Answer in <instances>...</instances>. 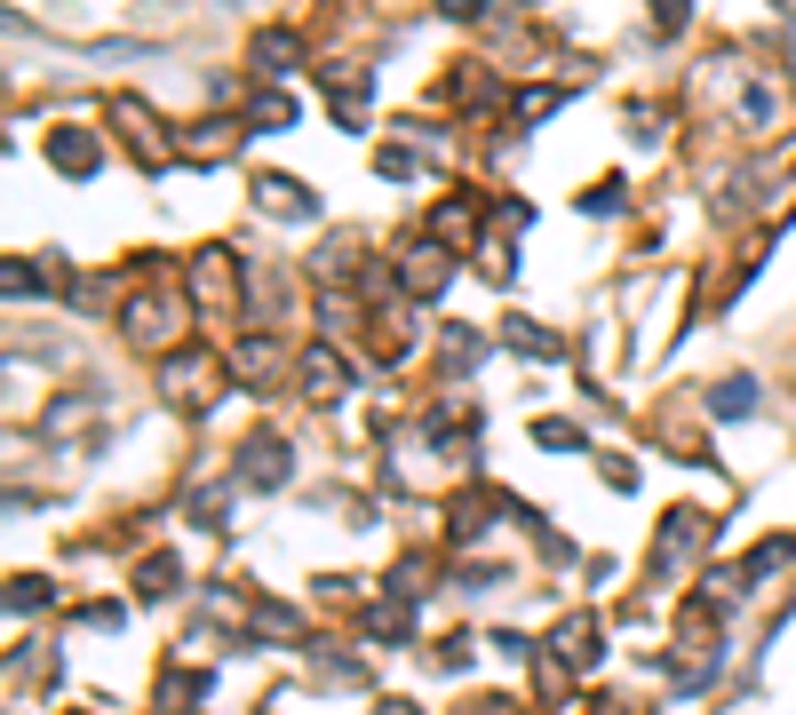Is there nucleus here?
Here are the masks:
<instances>
[{
    "label": "nucleus",
    "mask_w": 796,
    "mask_h": 715,
    "mask_svg": "<svg viewBox=\"0 0 796 715\" xmlns=\"http://www.w3.org/2000/svg\"><path fill=\"white\" fill-rule=\"evenodd\" d=\"M303 390H311V398H343V358H335V350H311V358H303Z\"/></svg>",
    "instance_id": "9b49d317"
},
{
    "label": "nucleus",
    "mask_w": 796,
    "mask_h": 715,
    "mask_svg": "<svg viewBox=\"0 0 796 715\" xmlns=\"http://www.w3.org/2000/svg\"><path fill=\"white\" fill-rule=\"evenodd\" d=\"M295 56H303V48H295L287 32H263V41H255V64H263V80H287L279 64H295Z\"/></svg>",
    "instance_id": "ddd939ff"
},
{
    "label": "nucleus",
    "mask_w": 796,
    "mask_h": 715,
    "mask_svg": "<svg viewBox=\"0 0 796 715\" xmlns=\"http://www.w3.org/2000/svg\"><path fill=\"white\" fill-rule=\"evenodd\" d=\"M255 199H263V215H287V223H311L319 215L311 183H295V176H255Z\"/></svg>",
    "instance_id": "f257e3e1"
},
{
    "label": "nucleus",
    "mask_w": 796,
    "mask_h": 715,
    "mask_svg": "<svg viewBox=\"0 0 796 715\" xmlns=\"http://www.w3.org/2000/svg\"><path fill=\"white\" fill-rule=\"evenodd\" d=\"M255 127H295V96H255Z\"/></svg>",
    "instance_id": "a211bd4d"
},
{
    "label": "nucleus",
    "mask_w": 796,
    "mask_h": 715,
    "mask_svg": "<svg viewBox=\"0 0 796 715\" xmlns=\"http://www.w3.org/2000/svg\"><path fill=\"white\" fill-rule=\"evenodd\" d=\"M383 715H414V707H407V700H383Z\"/></svg>",
    "instance_id": "a878e982"
},
{
    "label": "nucleus",
    "mask_w": 796,
    "mask_h": 715,
    "mask_svg": "<svg viewBox=\"0 0 796 715\" xmlns=\"http://www.w3.org/2000/svg\"><path fill=\"white\" fill-rule=\"evenodd\" d=\"M462 715H510V700H494V692H486V700H471Z\"/></svg>",
    "instance_id": "393cba45"
},
{
    "label": "nucleus",
    "mask_w": 796,
    "mask_h": 715,
    "mask_svg": "<svg viewBox=\"0 0 796 715\" xmlns=\"http://www.w3.org/2000/svg\"><path fill=\"white\" fill-rule=\"evenodd\" d=\"M709 405L741 422V414H756V382H749V373H733V382H717V390H709Z\"/></svg>",
    "instance_id": "f8f14e48"
},
{
    "label": "nucleus",
    "mask_w": 796,
    "mask_h": 715,
    "mask_svg": "<svg viewBox=\"0 0 796 715\" xmlns=\"http://www.w3.org/2000/svg\"><path fill=\"white\" fill-rule=\"evenodd\" d=\"M136 596H176V557H144V572H136Z\"/></svg>",
    "instance_id": "dca6fc26"
},
{
    "label": "nucleus",
    "mask_w": 796,
    "mask_h": 715,
    "mask_svg": "<svg viewBox=\"0 0 796 715\" xmlns=\"http://www.w3.org/2000/svg\"><path fill=\"white\" fill-rule=\"evenodd\" d=\"M176 319H184L176 294H136V302H128V334H136V343H168Z\"/></svg>",
    "instance_id": "f03ea898"
},
{
    "label": "nucleus",
    "mask_w": 796,
    "mask_h": 715,
    "mask_svg": "<svg viewBox=\"0 0 796 715\" xmlns=\"http://www.w3.org/2000/svg\"><path fill=\"white\" fill-rule=\"evenodd\" d=\"M701 540H709V517H701V509H670V525H661V572H670V565H685L693 549H701Z\"/></svg>",
    "instance_id": "7ed1b4c3"
},
{
    "label": "nucleus",
    "mask_w": 796,
    "mask_h": 715,
    "mask_svg": "<svg viewBox=\"0 0 796 715\" xmlns=\"http://www.w3.org/2000/svg\"><path fill=\"white\" fill-rule=\"evenodd\" d=\"M240 477H247V485H263V493H272V485H287V461H279V446H272V437H255V446H247Z\"/></svg>",
    "instance_id": "0eeeda50"
},
{
    "label": "nucleus",
    "mask_w": 796,
    "mask_h": 715,
    "mask_svg": "<svg viewBox=\"0 0 796 715\" xmlns=\"http://www.w3.org/2000/svg\"><path fill=\"white\" fill-rule=\"evenodd\" d=\"M367 636H383V644L414 636V612H407V604H375V612H367Z\"/></svg>",
    "instance_id": "4468645a"
},
{
    "label": "nucleus",
    "mask_w": 796,
    "mask_h": 715,
    "mask_svg": "<svg viewBox=\"0 0 796 715\" xmlns=\"http://www.w3.org/2000/svg\"><path fill=\"white\" fill-rule=\"evenodd\" d=\"M231 366H240V373H247V382H263V373H272V366H279V334H272V326H263V334H247V343H240V350H231Z\"/></svg>",
    "instance_id": "6e6552de"
},
{
    "label": "nucleus",
    "mask_w": 796,
    "mask_h": 715,
    "mask_svg": "<svg viewBox=\"0 0 796 715\" xmlns=\"http://www.w3.org/2000/svg\"><path fill=\"white\" fill-rule=\"evenodd\" d=\"M48 604V581H32V572H24V581L9 589V612H41Z\"/></svg>",
    "instance_id": "412c9836"
},
{
    "label": "nucleus",
    "mask_w": 796,
    "mask_h": 715,
    "mask_svg": "<svg viewBox=\"0 0 796 715\" xmlns=\"http://www.w3.org/2000/svg\"><path fill=\"white\" fill-rule=\"evenodd\" d=\"M446 279H454V262H446L439 247H414V255H407V287H414V294H439Z\"/></svg>",
    "instance_id": "9d476101"
},
{
    "label": "nucleus",
    "mask_w": 796,
    "mask_h": 715,
    "mask_svg": "<svg viewBox=\"0 0 796 715\" xmlns=\"http://www.w3.org/2000/svg\"><path fill=\"white\" fill-rule=\"evenodd\" d=\"M510 350H526V358H557V334H542L534 319H510Z\"/></svg>",
    "instance_id": "2eb2a0df"
},
{
    "label": "nucleus",
    "mask_w": 796,
    "mask_h": 715,
    "mask_svg": "<svg viewBox=\"0 0 796 715\" xmlns=\"http://www.w3.org/2000/svg\"><path fill=\"white\" fill-rule=\"evenodd\" d=\"M557 660H566V668H589V660H597V621H589V612H574V621L557 628Z\"/></svg>",
    "instance_id": "423d86ee"
},
{
    "label": "nucleus",
    "mask_w": 796,
    "mask_h": 715,
    "mask_svg": "<svg viewBox=\"0 0 796 715\" xmlns=\"http://www.w3.org/2000/svg\"><path fill=\"white\" fill-rule=\"evenodd\" d=\"M478 215L471 208H439V215H430V231H439V238H462V231H471Z\"/></svg>",
    "instance_id": "b1692460"
},
{
    "label": "nucleus",
    "mask_w": 796,
    "mask_h": 715,
    "mask_svg": "<svg viewBox=\"0 0 796 715\" xmlns=\"http://www.w3.org/2000/svg\"><path fill=\"white\" fill-rule=\"evenodd\" d=\"M199 692H208V675H191V668H176V675H168V684H159V700H168L176 715H184V707H191Z\"/></svg>",
    "instance_id": "f3484780"
},
{
    "label": "nucleus",
    "mask_w": 796,
    "mask_h": 715,
    "mask_svg": "<svg viewBox=\"0 0 796 715\" xmlns=\"http://www.w3.org/2000/svg\"><path fill=\"white\" fill-rule=\"evenodd\" d=\"M534 446H557V454H574V446H582V429H574V422H534Z\"/></svg>",
    "instance_id": "6ab92c4d"
},
{
    "label": "nucleus",
    "mask_w": 796,
    "mask_h": 715,
    "mask_svg": "<svg viewBox=\"0 0 796 715\" xmlns=\"http://www.w3.org/2000/svg\"><path fill=\"white\" fill-rule=\"evenodd\" d=\"M582 208H589V215H606V208H621V176H606V183H589V191H582Z\"/></svg>",
    "instance_id": "5701e85b"
},
{
    "label": "nucleus",
    "mask_w": 796,
    "mask_h": 715,
    "mask_svg": "<svg viewBox=\"0 0 796 715\" xmlns=\"http://www.w3.org/2000/svg\"><path fill=\"white\" fill-rule=\"evenodd\" d=\"M159 373H168V398H176V405H199V398H208V390H199V382H208V358H199V350L168 358Z\"/></svg>",
    "instance_id": "39448f33"
},
{
    "label": "nucleus",
    "mask_w": 796,
    "mask_h": 715,
    "mask_svg": "<svg viewBox=\"0 0 796 715\" xmlns=\"http://www.w3.org/2000/svg\"><path fill=\"white\" fill-rule=\"evenodd\" d=\"M96 159H104V144H96L88 127H56L48 135V167H64V176H96Z\"/></svg>",
    "instance_id": "20e7f679"
},
{
    "label": "nucleus",
    "mask_w": 796,
    "mask_h": 715,
    "mask_svg": "<svg viewBox=\"0 0 796 715\" xmlns=\"http://www.w3.org/2000/svg\"><path fill=\"white\" fill-rule=\"evenodd\" d=\"M788 549H796V540H765V549H756V557H749V581H765V572H773V565H788Z\"/></svg>",
    "instance_id": "4be33fe9"
},
{
    "label": "nucleus",
    "mask_w": 796,
    "mask_h": 715,
    "mask_svg": "<svg viewBox=\"0 0 796 715\" xmlns=\"http://www.w3.org/2000/svg\"><path fill=\"white\" fill-rule=\"evenodd\" d=\"M231 517V493H191V525H223Z\"/></svg>",
    "instance_id": "aec40b11"
},
{
    "label": "nucleus",
    "mask_w": 796,
    "mask_h": 715,
    "mask_svg": "<svg viewBox=\"0 0 796 715\" xmlns=\"http://www.w3.org/2000/svg\"><path fill=\"white\" fill-rule=\"evenodd\" d=\"M223 262H231L223 247L199 255V302H208V311H231V270H223Z\"/></svg>",
    "instance_id": "1a4fd4ad"
}]
</instances>
